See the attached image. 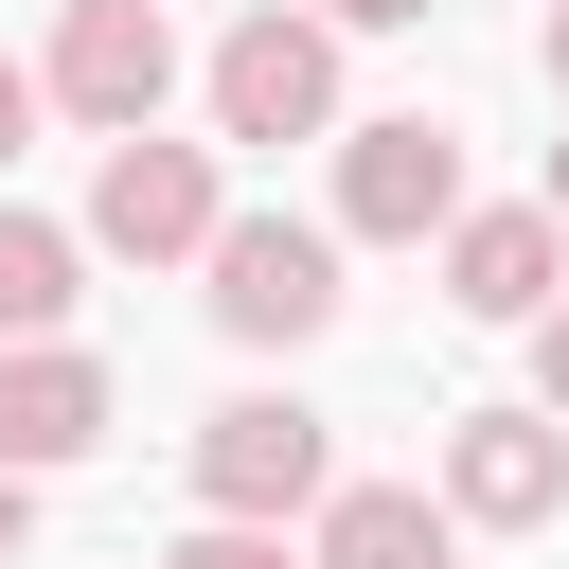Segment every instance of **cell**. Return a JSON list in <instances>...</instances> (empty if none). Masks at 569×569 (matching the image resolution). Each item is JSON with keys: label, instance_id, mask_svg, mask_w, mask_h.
I'll return each instance as SVG.
<instances>
[{"label": "cell", "instance_id": "8992f818", "mask_svg": "<svg viewBox=\"0 0 569 569\" xmlns=\"http://www.w3.org/2000/svg\"><path fill=\"white\" fill-rule=\"evenodd\" d=\"M160 89H178L160 0H71V18H53V107H89V124L124 142V124H160Z\"/></svg>", "mask_w": 569, "mask_h": 569}, {"label": "cell", "instance_id": "ba28073f", "mask_svg": "<svg viewBox=\"0 0 569 569\" xmlns=\"http://www.w3.org/2000/svg\"><path fill=\"white\" fill-rule=\"evenodd\" d=\"M89 445H107V356H71V338H0V462L53 480V462H89Z\"/></svg>", "mask_w": 569, "mask_h": 569}, {"label": "cell", "instance_id": "4fadbf2b", "mask_svg": "<svg viewBox=\"0 0 569 569\" xmlns=\"http://www.w3.org/2000/svg\"><path fill=\"white\" fill-rule=\"evenodd\" d=\"M533 391H551V427H569V302L533 320Z\"/></svg>", "mask_w": 569, "mask_h": 569}, {"label": "cell", "instance_id": "3957f363", "mask_svg": "<svg viewBox=\"0 0 569 569\" xmlns=\"http://www.w3.org/2000/svg\"><path fill=\"white\" fill-rule=\"evenodd\" d=\"M338 231H373V249L462 231V124H427V107L356 124V142H338Z\"/></svg>", "mask_w": 569, "mask_h": 569}, {"label": "cell", "instance_id": "5b68a950", "mask_svg": "<svg viewBox=\"0 0 569 569\" xmlns=\"http://www.w3.org/2000/svg\"><path fill=\"white\" fill-rule=\"evenodd\" d=\"M196 498H213V516H302V498H338L320 409H302V391H231V409L196 427Z\"/></svg>", "mask_w": 569, "mask_h": 569}, {"label": "cell", "instance_id": "5bb4252c", "mask_svg": "<svg viewBox=\"0 0 569 569\" xmlns=\"http://www.w3.org/2000/svg\"><path fill=\"white\" fill-rule=\"evenodd\" d=\"M18 142H36V71L0 53V160H18Z\"/></svg>", "mask_w": 569, "mask_h": 569}, {"label": "cell", "instance_id": "ac0fdd59", "mask_svg": "<svg viewBox=\"0 0 569 569\" xmlns=\"http://www.w3.org/2000/svg\"><path fill=\"white\" fill-rule=\"evenodd\" d=\"M551 213H569V142H551Z\"/></svg>", "mask_w": 569, "mask_h": 569}, {"label": "cell", "instance_id": "8fae6325", "mask_svg": "<svg viewBox=\"0 0 569 569\" xmlns=\"http://www.w3.org/2000/svg\"><path fill=\"white\" fill-rule=\"evenodd\" d=\"M53 320H71V231L0 213V338H53Z\"/></svg>", "mask_w": 569, "mask_h": 569}, {"label": "cell", "instance_id": "6da1fadb", "mask_svg": "<svg viewBox=\"0 0 569 569\" xmlns=\"http://www.w3.org/2000/svg\"><path fill=\"white\" fill-rule=\"evenodd\" d=\"M196 267H213V338H249V356L338 320V231H302V213H231Z\"/></svg>", "mask_w": 569, "mask_h": 569}, {"label": "cell", "instance_id": "30bf717a", "mask_svg": "<svg viewBox=\"0 0 569 569\" xmlns=\"http://www.w3.org/2000/svg\"><path fill=\"white\" fill-rule=\"evenodd\" d=\"M320 569H445V516L409 480H338L320 498Z\"/></svg>", "mask_w": 569, "mask_h": 569}, {"label": "cell", "instance_id": "9c48e42d", "mask_svg": "<svg viewBox=\"0 0 569 569\" xmlns=\"http://www.w3.org/2000/svg\"><path fill=\"white\" fill-rule=\"evenodd\" d=\"M551 267H569V213H551V196L445 231V302H462V320H551Z\"/></svg>", "mask_w": 569, "mask_h": 569}, {"label": "cell", "instance_id": "277c9868", "mask_svg": "<svg viewBox=\"0 0 569 569\" xmlns=\"http://www.w3.org/2000/svg\"><path fill=\"white\" fill-rule=\"evenodd\" d=\"M213 231H231L213 160H196V142H160V124H124V142H107V178H89V249L178 267V249H213Z\"/></svg>", "mask_w": 569, "mask_h": 569}, {"label": "cell", "instance_id": "52a82bcc", "mask_svg": "<svg viewBox=\"0 0 569 569\" xmlns=\"http://www.w3.org/2000/svg\"><path fill=\"white\" fill-rule=\"evenodd\" d=\"M445 516H480V533L569 516V445H551V409H462V427H445Z\"/></svg>", "mask_w": 569, "mask_h": 569}, {"label": "cell", "instance_id": "e0dca14e", "mask_svg": "<svg viewBox=\"0 0 569 569\" xmlns=\"http://www.w3.org/2000/svg\"><path fill=\"white\" fill-rule=\"evenodd\" d=\"M551 89H569V0H551Z\"/></svg>", "mask_w": 569, "mask_h": 569}, {"label": "cell", "instance_id": "9a60e30c", "mask_svg": "<svg viewBox=\"0 0 569 569\" xmlns=\"http://www.w3.org/2000/svg\"><path fill=\"white\" fill-rule=\"evenodd\" d=\"M18 533H36V480H18V462H0V569H18Z\"/></svg>", "mask_w": 569, "mask_h": 569}, {"label": "cell", "instance_id": "7a4b0ae2", "mask_svg": "<svg viewBox=\"0 0 569 569\" xmlns=\"http://www.w3.org/2000/svg\"><path fill=\"white\" fill-rule=\"evenodd\" d=\"M338 124V36L320 18H231V53H213V142H320Z\"/></svg>", "mask_w": 569, "mask_h": 569}, {"label": "cell", "instance_id": "7c38bea8", "mask_svg": "<svg viewBox=\"0 0 569 569\" xmlns=\"http://www.w3.org/2000/svg\"><path fill=\"white\" fill-rule=\"evenodd\" d=\"M160 569H284V516H196Z\"/></svg>", "mask_w": 569, "mask_h": 569}, {"label": "cell", "instance_id": "2e32d148", "mask_svg": "<svg viewBox=\"0 0 569 569\" xmlns=\"http://www.w3.org/2000/svg\"><path fill=\"white\" fill-rule=\"evenodd\" d=\"M338 18H356V36H391V18H445V0H338Z\"/></svg>", "mask_w": 569, "mask_h": 569}]
</instances>
